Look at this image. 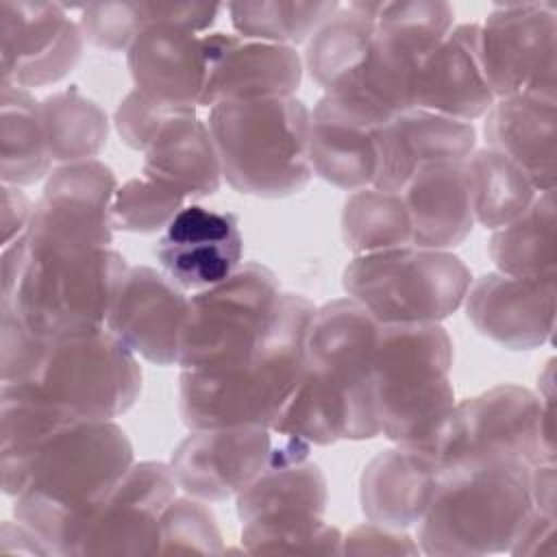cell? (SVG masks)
Here are the masks:
<instances>
[{"instance_id": "1", "label": "cell", "mask_w": 557, "mask_h": 557, "mask_svg": "<svg viewBox=\"0 0 557 557\" xmlns=\"http://www.w3.org/2000/svg\"><path fill=\"white\" fill-rule=\"evenodd\" d=\"M376 333L374 315L348 296L315 307L302 374L270 431L318 446L381 435L372 392Z\"/></svg>"}, {"instance_id": "2", "label": "cell", "mask_w": 557, "mask_h": 557, "mask_svg": "<svg viewBox=\"0 0 557 557\" xmlns=\"http://www.w3.org/2000/svg\"><path fill=\"white\" fill-rule=\"evenodd\" d=\"M2 383L78 418L113 420L139 398L141 368L107 326L35 337L2 311Z\"/></svg>"}, {"instance_id": "3", "label": "cell", "mask_w": 557, "mask_h": 557, "mask_svg": "<svg viewBox=\"0 0 557 557\" xmlns=\"http://www.w3.org/2000/svg\"><path fill=\"white\" fill-rule=\"evenodd\" d=\"M133 444L115 420H76L30 459L13 496L15 520L50 555H72L83 520L133 466Z\"/></svg>"}, {"instance_id": "4", "label": "cell", "mask_w": 557, "mask_h": 557, "mask_svg": "<svg viewBox=\"0 0 557 557\" xmlns=\"http://www.w3.org/2000/svg\"><path fill=\"white\" fill-rule=\"evenodd\" d=\"M313 313L315 305L307 296L283 292L265 335L248 357L209 370H181L183 424L270 429L302 374Z\"/></svg>"}, {"instance_id": "5", "label": "cell", "mask_w": 557, "mask_h": 557, "mask_svg": "<svg viewBox=\"0 0 557 557\" xmlns=\"http://www.w3.org/2000/svg\"><path fill=\"white\" fill-rule=\"evenodd\" d=\"M126 272L113 248L37 250L22 235L2 250L0 311L35 337L102 329Z\"/></svg>"}, {"instance_id": "6", "label": "cell", "mask_w": 557, "mask_h": 557, "mask_svg": "<svg viewBox=\"0 0 557 557\" xmlns=\"http://www.w3.org/2000/svg\"><path fill=\"white\" fill-rule=\"evenodd\" d=\"M531 468L513 457H472L444 463L418 522L426 555L507 553L533 507Z\"/></svg>"}, {"instance_id": "7", "label": "cell", "mask_w": 557, "mask_h": 557, "mask_svg": "<svg viewBox=\"0 0 557 557\" xmlns=\"http://www.w3.org/2000/svg\"><path fill=\"white\" fill-rule=\"evenodd\" d=\"M450 368L453 339L440 322L379 324L372 392L381 435L435 455L455 405Z\"/></svg>"}, {"instance_id": "8", "label": "cell", "mask_w": 557, "mask_h": 557, "mask_svg": "<svg viewBox=\"0 0 557 557\" xmlns=\"http://www.w3.org/2000/svg\"><path fill=\"white\" fill-rule=\"evenodd\" d=\"M209 131L222 178L239 194L287 198L311 176V111L296 96L220 102L209 109Z\"/></svg>"}, {"instance_id": "9", "label": "cell", "mask_w": 557, "mask_h": 557, "mask_svg": "<svg viewBox=\"0 0 557 557\" xmlns=\"http://www.w3.org/2000/svg\"><path fill=\"white\" fill-rule=\"evenodd\" d=\"M470 283L457 255L413 244L355 255L342 274L348 298L379 324L442 322L463 305Z\"/></svg>"}, {"instance_id": "10", "label": "cell", "mask_w": 557, "mask_h": 557, "mask_svg": "<svg viewBox=\"0 0 557 557\" xmlns=\"http://www.w3.org/2000/svg\"><path fill=\"white\" fill-rule=\"evenodd\" d=\"M363 7L374 17L372 46L348 87L333 96L387 122L413 107L418 70L453 28L455 11L440 0H383Z\"/></svg>"}, {"instance_id": "11", "label": "cell", "mask_w": 557, "mask_h": 557, "mask_svg": "<svg viewBox=\"0 0 557 557\" xmlns=\"http://www.w3.org/2000/svg\"><path fill=\"white\" fill-rule=\"evenodd\" d=\"M435 455L440 463L472 457H513L529 466L555 461L553 381L540 396L513 383L455 403L446 416Z\"/></svg>"}, {"instance_id": "12", "label": "cell", "mask_w": 557, "mask_h": 557, "mask_svg": "<svg viewBox=\"0 0 557 557\" xmlns=\"http://www.w3.org/2000/svg\"><path fill=\"white\" fill-rule=\"evenodd\" d=\"M281 294L274 272L248 261L228 278L189 296L181 370H209L248 357L265 335Z\"/></svg>"}, {"instance_id": "13", "label": "cell", "mask_w": 557, "mask_h": 557, "mask_svg": "<svg viewBox=\"0 0 557 557\" xmlns=\"http://www.w3.org/2000/svg\"><path fill=\"white\" fill-rule=\"evenodd\" d=\"M481 30V61L494 98L555 96L557 4L550 0L496 4Z\"/></svg>"}, {"instance_id": "14", "label": "cell", "mask_w": 557, "mask_h": 557, "mask_svg": "<svg viewBox=\"0 0 557 557\" xmlns=\"http://www.w3.org/2000/svg\"><path fill=\"white\" fill-rule=\"evenodd\" d=\"M115 189L113 170L98 159L52 168L24 233L28 246L37 250L111 248Z\"/></svg>"}, {"instance_id": "15", "label": "cell", "mask_w": 557, "mask_h": 557, "mask_svg": "<svg viewBox=\"0 0 557 557\" xmlns=\"http://www.w3.org/2000/svg\"><path fill=\"white\" fill-rule=\"evenodd\" d=\"M176 490L170 463L133 461L83 520L72 555H157L161 516Z\"/></svg>"}, {"instance_id": "16", "label": "cell", "mask_w": 557, "mask_h": 557, "mask_svg": "<svg viewBox=\"0 0 557 557\" xmlns=\"http://www.w3.org/2000/svg\"><path fill=\"white\" fill-rule=\"evenodd\" d=\"M85 37L63 4L0 2L2 78L24 89L44 87L67 76L81 61Z\"/></svg>"}, {"instance_id": "17", "label": "cell", "mask_w": 557, "mask_h": 557, "mask_svg": "<svg viewBox=\"0 0 557 557\" xmlns=\"http://www.w3.org/2000/svg\"><path fill=\"white\" fill-rule=\"evenodd\" d=\"M272 431L265 426L189 429L170 455V468L187 496L218 503L237 496L268 466Z\"/></svg>"}, {"instance_id": "18", "label": "cell", "mask_w": 557, "mask_h": 557, "mask_svg": "<svg viewBox=\"0 0 557 557\" xmlns=\"http://www.w3.org/2000/svg\"><path fill=\"white\" fill-rule=\"evenodd\" d=\"M205 87L200 107L233 100L294 96L302 81V59L292 46L248 39L237 33L202 35Z\"/></svg>"}, {"instance_id": "19", "label": "cell", "mask_w": 557, "mask_h": 557, "mask_svg": "<svg viewBox=\"0 0 557 557\" xmlns=\"http://www.w3.org/2000/svg\"><path fill=\"white\" fill-rule=\"evenodd\" d=\"M187 313L189 296L168 274L135 265L120 285L107 329L146 361L178 366Z\"/></svg>"}, {"instance_id": "20", "label": "cell", "mask_w": 557, "mask_h": 557, "mask_svg": "<svg viewBox=\"0 0 557 557\" xmlns=\"http://www.w3.org/2000/svg\"><path fill=\"white\" fill-rule=\"evenodd\" d=\"M555 274L511 276L487 272L463 298L468 320L487 339L509 350H533L553 339Z\"/></svg>"}, {"instance_id": "21", "label": "cell", "mask_w": 557, "mask_h": 557, "mask_svg": "<svg viewBox=\"0 0 557 557\" xmlns=\"http://www.w3.org/2000/svg\"><path fill=\"white\" fill-rule=\"evenodd\" d=\"M242 231L228 211L185 205L157 239L161 272L181 289H207L242 265Z\"/></svg>"}, {"instance_id": "22", "label": "cell", "mask_w": 557, "mask_h": 557, "mask_svg": "<svg viewBox=\"0 0 557 557\" xmlns=\"http://www.w3.org/2000/svg\"><path fill=\"white\" fill-rule=\"evenodd\" d=\"M476 148L470 122L411 107L376 128V189L398 194L407 181L435 161H459Z\"/></svg>"}, {"instance_id": "23", "label": "cell", "mask_w": 557, "mask_h": 557, "mask_svg": "<svg viewBox=\"0 0 557 557\" xmlns=\"http://www.w3.org/2000/svg\"><path fill=\"white\" fill-rule=\"evenodd\" d=\"M494 100L481 61L479 24L453 26L418 70L413 107L472 124Z\"/></svg>"}, {"instance_id": "24", "label": "cell", "mask_w": 557, "mask_h": 557, "mask_svg": "<svg viewBox=\"0 0 557 557\" xmlns=\"http://www.w3.org/2000/svg\"><path fill=\"white\" fill-rule=\"evenodd\" d=\"M383 124L363 109L324 94L311 111L313 174L348 191L372 187L379 165L376 128Z\"/></svg>"}, {"instance_id": "25", "label": "cell", "mask_w": 557, "mask_h": 557, "mask_svg": "<svg viewBox=\"0 0 557 557\" xmlns=\"http://www.w3.org/2000/svg\"><path fill=\"white\" fill-rule=\"evenodd\" d=\"M126 65L135 89L174 104L200 107L202 35L172 22H152L128 46Z\"/></svg>"}, {"instance_id": "26", "label": "cell", "mask_w": 557, "mask_h": 557, "mask_svg": "<svg viewBox=\"0 0 557 557\" xmlns=\"http://www.w3.org/2000/svg\"><path fill=\"white\" fill-rule=\"evenodd\" d=\"M440 459L420 448L394 446L374 455L359 479L361 511L368 522L407 529L418 524L440 476Z\"/></svg>"}, {"instance_id": "27", "label": "cell", "mask_w": 557, "mask_h": 557, "mask_svg": "<svg viewBox=\"0 0 557 557\" xmlns=\"http://www.w3.org/2000/svg\"><path fill=\"white\" fill-rule=\"evenodd\" d=\"M268 466L237 496V516L244 522L281 516H324L326 476L309 459L311 444L276 435Z\"/></svg>"}, {"instance_id": "28", "label": "cell", "mask_w": 557, "mask_h": 557, "mask_svg": "<svg viewBox=\"0 0 557 557\" xmlns=\"http://www.w3.org/2000/svg\"><path fill=\"white\" fill-rule=\"evenodd\" d=\"M487 146L511 159L537 191L557 181V98L513 94L496 98L485 113Z\"/></svg>"}, {"instance_id": "29", "label": "cell", "mask_w": 557, "mask_h": 557, "mask_svg": "<svg viewBox=\"0 0 557 557\" xmlns=\"http://www.w3.org/2000/svg\"><path fill=\"white\" fill-rule=\"evenodd\" d=\"M411 224V244L433 250L459 246L472 231L466 159L422 165L398 191Z\"/></svg>"}, {"instance_id": "30", "label": "cell", "mask_w": 557, "mask_h": 557, "mask_svg": "<svg viewBox=\"0 0 557 557\" xmlns=\"http://www.w3.org/2000/svg\"><path fill=\"white\" fill-rule=\"evenodd\" d=\"M141 172L176 187L187 200L218 191L222 168L209 124L196 111L172 117L144 150Z\"/></svg>"}, {"instance_id": "31", "label": "cell", "mask_w": 557, "mask_h": 557, "mask_svg": "<svg viewBox=\"0 0 557 557\" xmlns=\"http://www.w3.org/2000/svg\"><path fill=\"white\" fill-rule=\"evenodd\" d=\"M374 39V17L363 2L339 7L307 41L305 65L311 78L333 96L348 87Z\"/></svg>"}, {"instance_id": "32", "label": "cell", "mask_w": 557, "mask_h": 557, "mask_svg": "<svg viewBox=\"0 0 557 557\" xmlns=\"http://www.w3.org/2000/svg\"><path fill=\"white\" fill-rule=\"evenodd\" d=\"M41 100L30 89L0 83V174L9 185H33L52 170Z\"/></svg>"}, {"instance_id": "33", "label": "cell", "mask_w": 557, "mask_h": 557, "mask_svg": "<svg viewBox=\"0 0 557 557\" xmlns=\"http://www.w3.org/2000/svg\"><path fill=\"white\" fill-rule=\"evenodd\" d=\"M490 257L503 274H555V189L540 191L522 215L492 233Z\"/></svg>"}, {"instance_id": "34", "label": "cell", "mask_w": 557, "mask_h": 557, "mask_svg": "<svg viewBox=\"0 0 557 557\" xmlns=\"http://www.w3.org/2000/svg\"><path fill=\"white\" fill-rule=\"evenodd\" d=\"M466 176L474 222L492 231L522 215L540 194L511 159L490 146L466 157Z\"/></svg>"}, {"instance_id": "35", "label": "cell", "mask_w": 557, "mask_h": 557, "mask_svg": "<svg viewBox=\"0 0 557 557\" xmlns=\"http://www.w3.org/2000/svg\"><path fill=\"white\" fill-rule=\"evenodd\" d=\"M41 122L54 163L96 159L109 137L107 113L76 85L41 100Z\"/></svg>"}, {"instance_id": "36", "label": "cell", "mask_w": 557, "mask_h": 557, "mask_svg": "<svg viewBox=\"0 0 557 557\" xmlns=\"http://www.w3.org/2000/svg\"><path fill=\"white\" fill-rule=\"evenodd\" d=\"M342 239L355 255L411 244V224L400 194L363 187L348 196L342 211Z\"/></svg>"}, {"instance_id": "37", "label": "cell", "mask_w": 557, "mask_h": 557, "mask_svg": "<svg viewBox=\"0 0 557 557\" xmlns=\"http://www.w3.org/2000/svg\"><path fill=\"white\" fill-rule=\"evenodd\" d=\"M224 9L228 11L237 35L296 48L298 44L309 41L315 30L339 9V4L335 0H261L228 2Z\"/></svg>"}, {"instance_id": "38", "label": "cell", "mask_w": 557, "mask_h": 557, "mask_svg": "<svg viewBox=\"0 0 557 557\" xmlns=\"http://www.w3.org/2000/svg\"><path fill=\"white\" fill-rule=\"evenodd\" d=\"M344 535L324 516L257 518L242 524V548L246 553H305L342 555Z\"/></svg>"}, {"instance_id": "39", "label": "cell", "mask_w": 557, "mask_h": 557, "mask_svg": "<svg viewBox=\"0 0 557 557\" xmlns=\"http://www.w3.org/2000/svg\"><path fill=\"white\" fill-rule=\"evenodd\" d=\"M185 202L187 198L176 187L141 172L117 185L111 205L113 228L126 233L163 231Z\"/></svg>"}, {"instance_id": "40", "label": "cell", "mask_w": 557, "mask_h": 557, "mask_svg": "<svg viewBox=\"0 0 557 557\" xmlns=\"http://www.w3.org/2000/svg\"><path fill=\"white\" fill-rule=\"evenodd\" d=\"M222 535L213 511L194 496H174L159 527L157 555H220Z\"/></svg>"}, {"instance_id": "41", "label": "cell", "mask_w": 557, "mask_h": 557, "mask_svg": "<svg viewBox=\"0 0 557 557\" xmlns=\"http://www.w3.org/2000/svg\"><path fill=\"white\" fill-rule=\"evenodd\" d=\"M148 24L144 2H102L81 7L78 26L87 44L120 52L128 50L139 30Z\"/></svg>"}, {"instance_id": "42", "label": "cell", "mask_w": 557, "mask_h": 557, "mask_svg": "<svg viewBox=\"0 0 557 557\" xmlns=\"http://www.w3.org/2000/svg\"><path fill=\"white\" fill-rule=\"evenodd\" d=\"M196 111V107L174 104L139 89L128 91L115 109L113 124L120 139L133 150H146L154 135L176 115Z\"/></svg>"}, {"instance_id": "43", "label": "cell", "mask_w": 557, "mask_h": 557, "mask_svg": "<svg viewBox=\"0 0 557 557\" xmlns=\"http://www.w3.org/2000/svg\"><path fill=\"white\" fill-rule=\"evenodd\" d=\"M418 555L420 546L403 533V529H392L383 524H359L344 535L342 555Z\"/></svg>"}, {"instance_id": "44", "label": "cell", "mask_w": 557, "mask_h": 557, "mask_svg": "<svg viewBox=\"0 0 557 557\" xmlns=\"http://www.w3.org/2000/svg\"><path fill=\"white\" fill-rule=\"evenodd\" d=\"M144 7H146L148 24L172 22L194 33L207 30L215 22L218 13L224 9L222 4H202V2H144Z\"/></svg>"}, {"instance_id": "45", "label": "cell", "mask_w": 557, "mask_h": 557, "mask_svg": "<svg viewBox=\"0 0 557 557\" xmlns=\"http://www.w3.org/2000/svg\"><path fill=\"white\" fill-rule=\"evenodd\" d=\"M555 513L531 507L507 553L511 555H555Z\"/></svg>"}, {"instance_id": "46", "label": "cell", "mask_w": 557, "mask_h": 557, "mask_svg": "<svg viewBox=\"0 0 557 557\" xmlns=\"http://www.w3.org/2000/svg\"><path fill=\"white\" fill-rule=\"evenodd\" d=\"M30 215L33 205L28 196L17 185L2 183V246H9L26 233Z\"/></svg>"}, {"instance_id": "47", "label": "cell", "mask_w": 557, "mask_h": 557, "mask_svg": "<svg viewBox=\"0 0 557 557\" xmlns=\"http://www.w3.org/2000/svg\"><path fill=\"white\" fill-rule=\"evenodd\" d=\"M0 553L4 555H50L48 546L41 542V537L30 531L26 524L4 520L0 529Z\"/></svg>"}]
</instances>
